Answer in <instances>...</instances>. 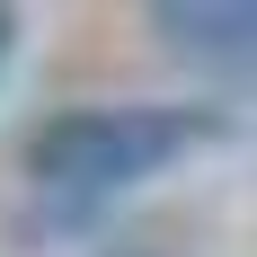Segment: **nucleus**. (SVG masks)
Segmentation results:
<instances>
[{
    "label": "nucleus",
    "mask_w": 257,
    "mask_h": 257,
    "mask_svg": "<svg viewBox=\"0 0 257 257\" xmlns=\"http://www.w3.org/2000/svg\"><path fill=\"white\" fill-rule=\"evenodd\" d=\"M142 27L213 80H257V0H151Z\"/></svg>",
    "instance_id": "obj_2"
},
{
    "label": "nucleus",
    "mask_w": 257,
    "mask_h": 257,
    "mask_svg": "<svg viewBox=\"0 0 257 257\" xmlns=\"http://www.w3.org/2000/svg\"><path fill=\"white\" fill-rule=\"evenodd\" d=\"M231 133L222 106H186V98H124V106H62L18 142V213L9 239L53 248V239L98 231L133 186L169 178L178 160L213 151Z\"/></svg>",
    "instance_id": "obj_1"
},
{
    "label": "nucleus",
    "mask_w": 257,
    "mask_h": 257,
    "mask_svg": "<svg viewBox=\"0 0 257 257\" xmlns=\"http://www.w3.org/2000/svg\"><path fill=\"white\" fill-rule=\"evenodd\" d=\"M18 27H27V18L9 9V0H0V80H9V53H18Z\"/></svg>",
    "instance_id": "obj_3"
},
{
    "label": "nucleus",
    "mask_w": 257,
    "mask_h": 257,
    "mask_svg": "<svg viewBox=\"0 0 257 257\" xmlns=\"http://www.w3.org/2000/svg\"><path fill=\"white\" fill-rule=\"evenodd\" d=\"M98 257H160V248H98Z\"/></svg>",
    "instance_id": "obj_4"
}]
</instances>
